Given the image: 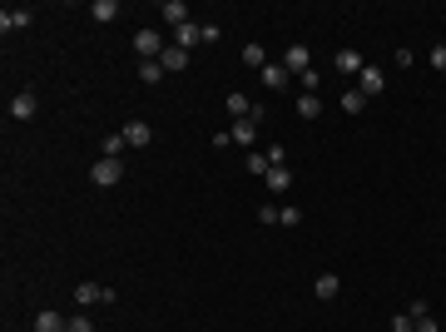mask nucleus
<instances>
[{
  "label": "nucleus",
  "instance_id": "nucleus-1",
  "mask_svg": "<svg viewBox=\"0 0 446 332\" xmlns=\"http://www.w3.org/2000/svg\"><path fill=\"white\" fill-rule=\"evenodd\" d=\"M90 179H95L100 189H114V184L124 179V159H105V154H100V159L90 164Z\"/></svg>",
  "mask_w": 446,
  "mask_h": 332
},
{
  "label": "nucleus",
  "instance_id": "nucleus-2",
  "mask_svg": "<svg viewBox=\"0 0 446 332\" xmlns=\"http://www.w3.org/2000/svg\"><path fill=\"white\" fill-rule=\"evenodd\" d=\"M283 70H288L293 80H298V75H308V70H313V50H308L303 40H293V45H288V55H283Z\"/></svg>",
  "mask_w": 446,
  "mask_h": 332
},
{
  "label": "nucleus",
  "instance_id": "nucleus-3",
  "mask_svg": "<svg viewBox=\"0 0 446 332\" xmlns=\"http://www.w3.org/2000/svg\"><path fill=\"white\" fill-rule=\"evenodd\" d=\"M164 50H169V45H164V35H159V30H139V35H134V55H144V60H159Z\"/></svg>",
  "mask_w": 446,
  "mask_h": 332
},
{
  "label": "nucleus",
  "instance_id": "nucleus-4",
  "mask_svg": "<svg viewBox=\"0 0 446 332\" xmlns=\"http://www.w3.org/2000/svg\"><path fill=\"white\" fill-rule=\"evenodd\" d=\"M357 90H362V95H382V90H387V70H382V65H362Z\"/></svg>",
  "mask_w": 446,
  "mask_h": 332
},
{
  "label": "nucleus",
  "instance_id": "nucleus-5",
  "mask_svg": "<svg viewBox=\"0 0 446 332\" xmlns=\"http://www.w3.org/2000/svg\"><path fill=\"white\" fill-rule=\"evenodd\" d=\"M75 303H80V308H95V303H114V288H100V283H80V288H75Z\"/></svg>",
  "mask_w": 446,
  "mask_h": 332
},
{
  "label": "nucleus",
  "instance_id": "nucleus-6",
  "mask_svg": "<svg viewBox=\"0 0 446 332\" xmlns=\"http://www.w3.org/2000/svg\"><path fill=\"white\" fill-rule=\"evenodd\" d=\"M119 134H124V144H129V149H144V144L154 139V129H149L144 119H129V124H124Z\"/></svg>",
  "mask_w": 446,
  "mask_h": 332
},
{
  "label": "nucleus",
  "instance_id": "nucleus-7",
  "mask_svg": "<svg viewBox=\"0 0 446 332\" xmlns=\"http://www.w3.org/2000/svg\"><path fill=\"white\" fill-rule=\"evenodd\" d=\"M40 110V100H35V90H20L15 100H10V119H35Z\"/></svg>",
  "mask_w": 446,
  "mask_h": 332
},
{
  "label": "nucleus",
  "instance_id": "nucleus-8",
  "mask_svg": "<svg viewBox=\"0 0 446 332\" xmlns=\"http://www.w3.org/2000/svg\"><path fill=\"white\" fill-rule=\"evenodd\" d=\"M65 328H70V318H60L55 308H40L35 313V332H65Z\"/></svg>",
  "mask_w": 446,
  "mask_h": 332
},
{
  "label": "nucleus",
  "instance_id": "nucleus-9",
  "mask_svg": "<svg viewBox=\"0 0 446 332\" xmlns=\"http://www.w3.org/2000/svg\"><path fill=\"white\" fill-rule=\"evenodd\" d=\"M174 45H179V50L204 45V25H194V20H189V25H179V30H174Z\"/></svg>",
  "mask_w": 446,
  "mask_h": 332
},
{
  "label": "nucleus",
  "instance_id": "nucleus-10",
  "mask_svg": "<svg viewBox=\"0 0 446 332\" xmlns=\"http://www.w3.org/2000/svg\"><path fill=\"white\" fill-rule=\"evenodd\" d=\"M313 293H318L323 303H333L337 293H342V283H337V273H318V278H313Z\"/></svg>",
  "mask_w": 446,
  "mask_h": 332
},
{
  "label": "nucleus",
  "instance_id": "nucleus-11",
  "mask_svg": "<svg viewBox=\"0 0 446 332\" xmlns=\"http://www.w3.org/2000/svg\"><path fill=\"white\" fill-rule=\"evenodd\" d=\"M30 20H35V15H30V10H20V5H15V10H0V30H5V35H10V30H25Z\"/></svg>",
  "mask_w": 446,
  "mask_h": 332
},
{
  "label": "nucleus",
  "instance_id": "nucleus-12",
  "mask_svg": "<svg viewBox=\"0 0 446 332\" xmlns=\"http://www.w3.org/2000/svg\"><path fill=\"white\" fill-rule=\"evenodd\" d=\"M159 65H164L169 75H179V70H189V50H179V45H169V50L159 55Z\"/></svg>",
  "mask_w": 446,
  "mask_h": 332
},
{
  "label": "nucleus",
  "instance_id": "nucleus-13",
  "mask_svg": "<svg viewBox=\"0 0 446 332\" xmlns=\"http://www.w3.org/2000/svg\"><path fill=\"white\" fill-rule=\"evenodd\" d=\"M228 134H233V144L253 149V139H258V124H253V119H233V129H228Z\"/></svg>",
  "mask_w": 446,
  "mask_h": 332
},
{
  "label": "nucleus",
  "instance_id": "nucleus-14",
  "mask_svg": "<svg viewBox=\"0 0 446 332\" xmlns=\"http://www.w3.org/2000/svg\"><path fill=\"white\" fill-rule=\"evenodd\" d=\"M337 75H362V65H367V60H362V55H357V50H337Z\"/></svg>",
  "mask_w": 446,
  "mask_h": 332
},
{
  "label": "nucleus",
  "instance_id": "nucleus-15",
  "mask_svg": "<svg viewBox=\"0 0 446 332\" xmlns=\"http://www.w3.org/2000/svg\"><path fill=\"white\" fill-rule=\"evenodd\" d=\"M159 15H164L174 30H179V25H189V5H184V0H164V10H159Z\"/></svg>",
  "mask_w": 446,
  "mask_h": 332
},
{
  "label": "nucleus",
  "instance_id": "nucleus-16",
  "mask_svg": "<svg viewBox=\"0 0 446 332\" xmlns=\"http://www.w3.org/2000/svg\"><path fill=\"white\" fill-rule=\"evenodd\" d=\"M288 184H293L288 164H273V169H268V194H288Z\"/></svg>",
  "mask_w": 446,
  "mask_h": 332
},
{
  "label": "nucleus",
  "instance_id": "nucleus-17",
  "mask_svg": "<svg viewBox=\"0 0 446 332\" xmlns=\"http://www.w3.org/2000/svg\"><path fill=\"white\" fill-rule=\"evenodd\" d=\"M243 65L263 75V70H268V50H263V45H243Z\"/></svg>",
  "mask_w": 446,
  "mask_h": 332
},
{
  "label": "nucleus",
  "instance_id": "nucleus-18",
  "mask_svg": "<svg viewBox=\"0 0 446 332\" xmlns=\"http://www.w3.org/2000/svg\"><path fill=\"white\" fill-rule=\"evenodd\" d=\"M288 80H293V75H288V70H283V60H278V65H268V70H263V90H283V85H288Z\"/></svg>",
  "mask_w": 446,
  "mask_h": 332
},
{
  "label": "nucleus",
  "instance_id": "nucleus-19",
  "mask_svg": "<svg viewBox=\"0 0 446 332\" xmlns=\"http://www.w3.org/2000/svg\"><path fill=\"white\" fill-rule=\"evenodd\" d=\"M90 15H95L100 25H110V20H119V0H95V5H90Z\"/></svg>",
  "mask_w": 446,
  "mask_h": 332
},
{
  "label": "nucleus",
  "instance_id": "nucleus-20",
  "mask_svg": "<svg viewBox=\"0 0 446 332\" xmlns=\"http://www.w3.org/2000/svg\"><path fill=\"white\" fill-rule=\"evenodd\" d=\"M139 80H144V85H159V80H164V65H159V60H139Z\"/></svg>",
  "mask_w": 446,
  "mask_h": 332
},
{
  "label": "nucleus",
  "instance_id": "nucleus-21",
  "mask_svg": "<svg viewBox=\"0 0 446 332\" xmlns=\"http://www.w3.org/2000/svg\"><path fill=\"white\" fill-rule=\"evenodd\" d=\"M342 110L362 114V110H367V95H362V90H342Z\"/></svg>",
  "mask_w": 446,
  "mask_h": 332
},
{
  "label": "nucleus",
  "instance_id": "nucleus-22",
  "mask_svg": "<svg viewBox=\"0 0 446 332\" xmlns=\"http://www.w3.org/2000/svg\"><path fill=\"white\" fill-rule=\"evenodd\" d=\"M228 114H233V119H253V105H248V95H228Z\"/></svg>",
  "mask_w": 446,
  "mask_h": 332
},
{
  "label": "nucleus",
  "instance_id": "nucleus-23",
  "mask_svg": "<svg viewBox=\"0 0 446 332\" xmlns=\"http://www.w3.org/2000/svg\"><path fill=\"white\" fill-rule=\"evenodd\" d=\"M298 114H303V119H318V114H323V100H318V95H298Z\"/></svg>",
  "mask_w": 446,
  "mask_h": 332
},
{
  "label": "nucleus",
  "instance_id": "nucleus-24",
  "mask_svg": "<svg viewBox=\"0 0 446 332\" xmlns=\"http://www.w3.org/2000/svg\"><path fill=\"white\" fill-rule=\"evenodd\" d=\"M268 169H273L268 149H263V154H253V149H248V174H263V179H268Z\"/></svg>",
  "mask_w": 446,
  "mask_h": 332
},
{
  "label": "nucleus",
  "instance_id": "nucleus-25",
  "mask_svg": "<svg viewBox=\"0 0 446 332\" xmlns=\"http://www.w3.org/2000/svg\"><path fill=\"white\" fill-rule=\"evenodd\" d=\"M124 134H105V159H124Z\"/></svg>",
  "mask_w": 446,
  "mask_h": 332
},
{
  "label": "nucleus",
  "instance_id": "nucleus-26",
  "mask_svg": "<svg viewBox=\"0 0 446 332\" xmlns=\"http://www.w3.org/2000/svg\"><path fill=\"white\" fill-rule=\"evenodd\" d=\"M278 223H283V228H298V223H303V209L283 204V209H278Z\"/></svg>",
  "mask_w": 446,
  "mask_h": 332
},
{
  "label": "nucleus",
  "instance_id": "nucleus-27",
  "mask_svg": "<svg viewBox=\"0 0 446 332\" xmlns=\"http://www.w3.org/2000/svg\"><path fill=\"white\" fill-rule=\"evenodd\" d=\"M407 318L417 323V318H432V303L427 298H412V308H407Z\"/></svg>",
  "mask_w": 446,
  "mask_h": 332
},
{
  "label": "nucleus",
  "instance_id": "nucleus-28",
  "mask_svg": "<svg viewBox=\"0 0 446 332\" xmlns=\"http://www.w3.org/2000/svg\"><path fill=\"white\" fill-rule=\"evenodd\" d=\"M298 85H303L308 95H318V85H323V75H318V70H308V75H298Z\"/></svg>",
  "mask_w": 446,
  "mask_h": 332
},
{
  "label": "nucleus",
  "instance_id": "nucleus-29",
  "mask_svg": "<svg viewBox=\"0 0 446 332\" xmlns=\"http://www.w3.org/2000/svg\"><path fill=\"white\" fill-rule=\"evenodd\" d=\"M427 60H432V70H437V75H446V45H437Z\"/></svg>",
  "mask_w": 446,
  "mask_h": 332
},
{
  "label": "nucleus",
  "instance_id": "nucleus-30",
  "mask_svg": "<svg viewBox=\"0 0 446 332\" xmlns=\"http://www.w3.org/2000/svg\"><path fill=\"white\" fill-rule=\"evenodd\" d=\"M65 332H95V323H90L85 313H75V318H70V328H65Z\"/></svg>",
  "mask_w": 446,
  "mask_h": 332
},
{
  "label": "nucleus",
  "instance_id": "nucleus-31",
  "mask_svg": "<svg viewBox=\"0 0 446 332\" xmlns=\"http://www.w3.org/2000/svg\"><path fill=\"white\" fill-rule=\"evenodd\" d=\"M392 332H417V323H412L407 313H397V318H392Z\"/></svg>",
  "mask_w": 446,
  "mask_h": 332
},
{
  "label": "nucleus",
  "instance_id": "nucleus-32",
  "mask_svg": "<svg viewBox=\"0 0 446 332\" xmlns=\"http://www.w3.org/2000/svg\"><path fill=\"white\" fill-rule=\"evenodd\" d=\"M258 223H278V204H263V209H258Z\"/></svg>",
  "mask_w": 446,
  "mask_h": 332
},
{
  "label": "nucleus",
  "instance_id": "nucleus-33",
  "mask_svg": "<svg viewBox=\"0 0 446 332\" xmlns=\"http://www.w3.org/2000/svg\"><path fill=\"white\" fill-rule=\"evenodd\" d=\"M417 332H442V328H437L432 318H417Z\"/></svg>",
  "mask_w": 446,
  "mask_h": 332
}]
</instances>
